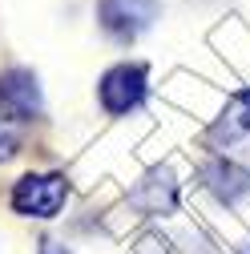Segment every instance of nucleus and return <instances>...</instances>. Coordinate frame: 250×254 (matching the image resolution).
Returning a JSON list of instances; mask_svg holds the SVG:
<instances>
[{"mask_svg": "<svg viewBox=\"0 0 250 254\" xmlns=\"http://www.w3.org/2000/svg\"><path fill=\"white\" fill-rule=\"evenodd\" d=\"M69 198V182L65 174H24L12 186V210L24 218H57L61 206Z\"/></svg>", "mask_w": 250, "mask_h": 254, "instance_id": "1", "label": "nucleus"}, {"mask_svg": "<svg viewBox=\"0 0 250 254\" xmlns=\"http://www.w3.org/2000/svg\"><path fill=\"white\" fill-rule=\"evenodd\" d=\"M158 0H101V24L105 33L117 37V41H133L137 33H145V28L153 24V16H158Z\"/></svg>", "mask_w": 250, "mask_h": 254, "instance_id": "2", "label": "nucleus"}, {"mask_svg": "<svg viewBox=\"0 0 250 254\" xmlns=\"http://www.w3.org/2000/svg\"><path fill=\"white\" fill-rule=\"evenodd\" d=\"M145 97V69L141 65H117L101 77V105L105 113L121 117Z\"/></svg>", "mask_w": 250, "mask_h": 254, "instance_id": "3", "label": "nucleus"}, {"mask_svg": "<svg viewBox=\"0 0 250 254\" xmlns=\"http://www.w3.org/2000/svg\"><path fill=\"white\" fill-rule=\"evenodd\" d=\"M129 202L141 214H170L178 206V182L170 178V170H149L137 182V190L129 194Z\"/></svg>", "mask_w": 250, "mask_h": 254, "instance_id": "4", "label": "nucleus"}, {"mask_svg": "<svg viewBox=\"0 0 250 254\" xmlns=\"http://www.w3.org/2000/svg\"><path fill=\"white\" fill-rule=\"evenodd\" d=\"M202 182L206 190L218 198V202H238L246 190H250V174L234 162H226V157H214V162L202 166Z\"/></svg>", "mask_w": 250, "mask_h": 254, "instance_id": "5", "label": "nucleus"}, {"mask_svg": "<svg viewBox=\"0 0 250 254\" xmlns=\"http://www.w3.org/2000/svg\"><path fill=\"white\" fill-rule=\"evenodd\" d=\"M246 133H250V89H238L226 101L222 117L214 121L210 141H234V137H246Z\"/></svg>", "mask_w": 250, "mask_h": 254, "instance_id": "6", "label": "nucleus"}, {"mask_svg": "<svg viewBox=\"0 0 250 254\" xmlns=\"http://www.w3.org/2000/svg\"><path fill=\"white\" fill-rule=\"evenodd\" d=\"M0 97H4L8 105H16L24 117L41 113V89H37V77L24 73V69H12L0 77Z\"/></svg>", "mask_w": 250, "mask_h": 254, "instance_id": "7", "label": "nucleus"}, {"mask_svg": "<svg viewBox=\"0 0 250 254\" xmlns=\"http://www.w3.org/2000/svg\"><path fill=\"white\" fill-rule=\"evenodd\" d=\"M24 113L16 105H8L0 97V162H8V157L20 153V141H24Z\"/></svg>", "mask_w": 250, "mask_h": 254, "instance_id": "8", "label": "nucleus"}, {"mask_svg": "<svg viewBox=\"0 0 250 254\" xmlns=\"http://www.w3.org/2000/svg\"><path fill=\"white\" fill-rule=\"evenodd\" d=\"M41 254H69V250L61 246V242H53V238H45V242H41Z\"/></svg>", "mask_w": 250, "mask_h": 254, "instance_id": "9", "label": "nucleus"}, {"mask_svg": "<svg viewBox=\"0 0 250 254\" xmlns=\"http://www.w3.org/2000/svg\"><path fill=\"white\" fill-rule=\"evenodd\" d=\"M145 254H158V250H153V242H149V250H145ZM162 254H166V250H162Z\"/></svg>", "mask_w": 250, "mask_h": 254, "instance_id": "10", "label": "nucleus"}, {"mask_svg": "<svg viewBox=\"0 0 250 254\" xmlns=\"http://www.w3.org/2000/svg\"><path fill=\"white\" fill-rule=\"evenodd\" d=\"M242 254H250V242H246V246H242Z\"/></svg>", "mask_w": 250, "mask_h": 254, "instance_id": "11", "label": "nucleus"}]
</instances>
